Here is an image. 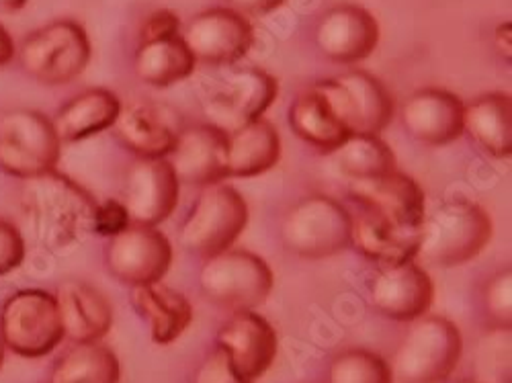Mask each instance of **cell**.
<instances>
[{
    "label": "cell",
    "mask_w": 512,
    "mask_h": 383,
    "mask_svg": "<svg viewBox=\"0 0 512 383\" xmlns=\"http://www.w3.org/2000/svg\"><path fill=\"white\" fill-rule=\"evenodd\" d=\"M218 347L250 381L261 379L275 363L279 343L267 318L254 310L236 312L218 332Z\"/></svg>",
    "instance_id": "d6986e66"
},
{
    "label": "cell",
    "mask_w": 512,
    "mask_h": 383,
    "mask_svg": "<svg viewBox=\"0 0 512 383\" xmlns=\"http://www.w3.org/2000/svg\"><path fill=\"white\" fill-rule=\"evenodd\" d=\"M179 183L209 187L228 179V134L203 123L179 132L168 154Z\"/></svg>",
    "instance_id": "2e32d148"
},
{
    "label": "cell",
    "mask_w": 512,
    "mask_h": 383,
    "mask_svg": "<svg viewBox=\"0 0 512 383\" xmlns=\"http://www.w3.org/2000/svg\"><path fill=\"white\" fill-rule=\"evenodd\" d=\"M91 62V39L76 21H54L29 33L19 48V64L41 84H68Z\"/></svg>",
    "instance_id": "5b68a950"
},
{
    "label": "cell",
    "mask_w": 512,
    "mask_h": 383,
    "mask_svg": "<svg viewBox=\"0 0 512 383\" xmlns=\"http://www.w3.org/2000/svg\"><path fill=\"white\" fill-rule=\"evenodd\" d=\"M246 224L248 205L242 193L230 185L216 183L205 187L197 197L183 222L179 242L187 252L209 259L232 248Z\"/></svg>",
    "instance_id": "ba28073f"
},
{
    "label": "cell",
    "mask_w": 512,
    "mask_h": 383,
    "mask_svg": "<svg viewBox=\"0 0 512 383\" xmlns=\"http://www.w3.org/2000/svg\"><path fill=\"white\" fill-rule=\"evenodd\" d=\"M328 383H394L388 361L365 349H351L334 357Z\"/></svg>",
    "instance_id": "d6a6232c"
},
{
    "label": "cell",
    "mask_w": 512,
    "mask_h": 383,
    "mask_svg": "<svg viewBox=\"0 0 512 383\" xmlns=\"http://www.w3.org/2000/svg\"><path fill=\"white\" fill-rule=\"evenodd\" d=\"M17 50H15V44H13V37L9 35V31L0 25V66L9 64L13 58H15Z\"/></svg>",
    "instance_id": "60d3db41"
},
{
    "label": "cell",
    "mask_w": 512,
    "mask_h": 383,
    "mask_svg": "<svg viewBox=\"0 0 512 383\" xmlns=\"http://www.w3.org/2000/svg\"><path fill=\"white\" fill-rule=\"evenodd\" d=\"M512 332L510 326L490 328L476 347V383H512Z\"/></svg>",
    "instance_id": "1f68e13d"
},
{
    "label": "cell",
    "mask_w": 512,
    "mask_h": 383,
    "mask_svg": "<svg viewBox=\"0 0 512 383\" xmlns=\"http://www.w3.org/2000/svg\"><path fill=\"white\" fill-rule=\"evenodd\" d=\"M181 183L166 158H140L130 166L123 183V205L132 224H162L179 203Z\"/></svg>",
    "instance_id": "5bb4252c"
},
{
    "label": "cell",
    "mask_w": 512,
    "mask_h": 383,
    "mask_svg": "<svg viewBox=\"0 0 512 383\" xmlns=\"http://www.w3.org/2000/svg\"><path fill=\"white\" fill-rule=\"evenodd\" d=\"M0 340L7 351L23 359L54 353L66 340L54 293L27 287L9 295L0 306Z\"/></svg>",
    "instance_id": "277c9868"
},
{
    "label": "cell",
    "mask_w": 512,
    "mask_h": 383,
    "mask_svg": "<svg viewBox=\"0 0 512 383\" xmlns=\"http://www.w3.org/2000/svg\"><path fill=\"white\" fill-rule=\"evenodd\" d=\"M27 5V0H0V9L5 11H19Z\"/></svg>",
    "instance_id": "b9f144b4"
},
{
    "label": "cell",
    "mask_w": 512,
    "mask_h": 383,
    "mask_svg": "<svg viewBox=\"0 0 512 383\" xmlns=\"http://www.w3.org/2000/svg\"><path fill=\"white\" fill-rule=\"evenodd\" d=\"M193 383H254L246 379L230 361L224 349L213 351L195 371Z\"/></svg>",
    "instance_id": "e575fe53"
},
{
    "label": "cell",
    "mask_w": 512,
    "mask_h": 383,
    "mask_svg": "<svg viewBox=\"0 0 512 383\" xmlns=\"http://www.w3.org/2000/svg\"><path fill=\"white\" fill-rule=\"evenodd\" d=\"M351 244L365 259L381 267H390L414 261L418 234H404L375 216L373 211L365 209L359 218H353Z\"/></svg>",
    "instance_id": "4316f807"
},
{
    "label": "cell",
    "mask_w": 512,
    "mask_h": 383,
    "mask_svg": "<svg viewBox=\"0 0 512 383\" xmlns=\"http://www.w3.org/2000/svg\"><path fill=\"white\" fill-rule=\"evenodd\" d=\"M62 142L52 119L33 109L0 115V170L19 181L50 173L60 160Z\"/></svg>",
    "instance_id": "9c48e42d"
},
{
    "label": "cell",
    "mask_w": 512,
    "mask_h": 383,
    "mask_svg": "<svg viewBox=\"0 0 512 383\" xmlns=\"http://www.w3.org/2000/svg\"><path fill=\"white\" fill-rule=\"evenodd\" d=\"M25 238L17 226L0 218V277L13 273L25 261Z\"/></svg>",
    "instance_id": "d590c367"
},
{
    "label": "cell",
    "mask_w": 512,
    "mask_h": 383,
    "mask_svg": "<svg viewBox=\"0 0 512 383\" xmlns=\"http://www.w3.org/2000/svg\"><path fill=\"white\" fill-rule=\"evenodd\" d=\"M111 130L121 146L140 158H166L179 136L164 113L146 103L121 105Z\"/></svg>",
    "instance_id": "603a6c76"
},
{
    "label": "cell",
    "mask_w": 512,
    "mask_h": 383,
    "mask_svg": "<svg viewBox=\"0 0 512 383\" xmlns=\"http://www.w3.org/2000/svg\"><path fill=\"white\" fill-rule=\"evenodd\" d=\"M463 132L494 158L512 152V99L508 93H488L463 105Z\"/></svg>",
    "instance_id": "d4e9b609"
},
{
    "label": "cell",
    "mask_w": 512,
    "mask_h": 383,
    "mask_svg": "<svg viewBox=\"0 0 512 383\" xmlns=\"http://www.w3.org/2000/svg\"><path fill=\"white\" fill-rule=\"evenodd\" d=\"M273 283V271L259 254L236 248L213 254L199 275L205 297L232 312L263 306L273 291Z\"/></svg>",
    "instance_id": "8992f818"
},
{
    "label": "cell",
    "mask_w": 512,
    "mask_h": 383,
    "mask_svg": "<svg viewBox=\"0 0 512 383\" xmlns=\"http://www.w3.org/2000/svg\"><path fill=\"white\" fill-rule=\"evenodd\" d=\"M289 123L293 132L306 144L324 154H332L351 136L328 101L314 87L293 101L289 109Z\"/></svg>",
    "instance_id": "83f0119b"
},
{
    "label": "cell",
    "mask_w": 512,
    "mask_h": 383,
    "mask_svg": "<svg viewBox=\"0 0 512 383\" xmlns=\"http://www.w3.org/2000/svg\"><path fill=\"white\" fill-rule=\"evenodd\" d=\"M64 338L72 343H99L113 326V308L107 297L93 285L68 279L56 293Z\"/></svg>",
    "instance_id": "44dd1931"
},
{
    "label": "cell",
    "mask_w": 512,
    "mask_h": 383,
    "mask_svg": "<svg viewBox=\"0 0 512 383\" xmlns=\"http://www.w3.org/2000/svg\"><path fill=\"white\" fill-rule=\"evenodd\" d=\"M349 189L365 209L373 211L396 230L404 234L420 232L426 216L424 193L412 177L400 173L398 168L383 177L351 181Z\"/></svg>",
    "instance_id": "9a60e30c"
},
{
    "label": "cell",
    "mask_w": 512,
    "mask_h": 383,
    "mask_svg": "<svg viewBox=\"0 0 512 383\" xmlns=\"http://www.w3.org/2000/svg\"><path fill=\"white\" fill-rule=\"evenodd\" d=\"M314 89L328 101L349 134L379 136L394 117V101L388 89L365 70L320 80Z\"/></svg>",
    "instance_id": "30bf717a"
},
{
    "label": "cell",
    "mask_w": 512,
    "mask_h": 383,
    "mask_svg": "<svg viewBox=\"0 0 512 383\" xmlns=\"http://www.w3.org/2000/svg\"><path fill=\"white\" fill-rule=\"evenodd\" d=\"M195 64L197 62L181 35L146 41V44H140L136 54V74L150 87H170V84L189 78Z\"/></svg>",
    "instance_id": "f1b7e54d"
},
{
    "label": "cell",
    "mask_w": 512,
    "mask_h": 383,
    "mask_svg": "<svg viewBox=\"0 0 512 383\" xmlns=\"http://www.w3.org/2000/svg\"><path fill=\"white\" fill-rule=\"evenodd\" d=\"M461 383H476V381H472V379H467V381H461Z\"/></svg>",
    "instance_id": "ee69618b"
},
{
    "label": "cell",
    "mask_w": 512,
    "mask_h": 383,
    "mask_svg": "<svg viewBox=\"0 0 512 383\" xmlns=\"http://www.w3.org/2000/svg\"><path fill=\"white\" fill-rule=\"evenodd\" d=\"M406 132L426 146H447L463 134V103L443 89H420L402 107Z\"/></svg>",
    "instance_id": "ffe728a7"
},
{
    "label": "cell",
    "mask_w": 512,
    "mask_h": 383,
    "mask_svg": "<svg viewBox=\"0 0 512 383\" xmlns=\"http://www.w3.org/2000/svg\"><path fill=\"white\" fill-rule=\"evenodd\" d=\"M5 353H7V349L3 345V340H0V367H3V363H5Z\"/></svg>",
    "instance_id": "7bdbcfd3"
},
{
    "label": "cell",
    "mask_w": 512,
    "mask_h": 383,
    "mask_svg": "<svg viewBox=\"0 0 512 383\" xmlns=\"http://www.w3.org/2000/svg\"><path fill=\"white\" fill-rule=\"evenodd\" d=\"M492 232V220L482 205L469 199L445 201L424 216L414 259L433 267L465 265L488 246Z\"/></svg>",
    "instance_id": "7a4b0ae2"
},
{
    "label": "cell",
    "mask_w": 512,
    "mask_h": 383,
    "mask_svg": "<svg viewBox=\"0 0 512 383\" xmlns=\"http://www.w3.org/2000/svg\"><path fill=\"white\" fill-rule=\"evenodd\" d=\"M181 31V19L177 13L160 9L154 11L152 15L146 17L140 29V44H146V41H156V39H168V37H177Z\"/></svg>",
    "instance_id": "74e56055"
},
{
    "label": "cell",
    "mask_w": 512,
    "mask_h": 383,
    "mask_svg": "<svg viewBox=\"0 0 512 383\" xmlns=\"http://www.w3.org/2000/svg\"><path fill=\"white\" fill-rule=\"evenodd\" d=\"M238 13H248L252 17H265L271 11L279 9L285 0H230Z\"/></svg>",
    "instance_id": "f35d334b"
},
{
    "label": "cell",
    "mask_w": 512,
    "mask_h": 383,
    "mask_svg": "<svg viewBox=\"0 0 512 383\" xmlns=\"http://www.w3.org/2000/svg\"><path fill=\"white\" fill-rule=\"evenodd\" d=\"M134 310L148 322L152 343L170 345L193 322V306L187 297L164 285L162 281L150 285H134L130 291Z\"/></svg>",
    "instance_id": "7402d4cb"
},
{
    "label": "cell",
    "mask_w": 512,
    "mask_h": 383,
    "mask_svg": "<svg viewBox=\"0 0 512 383\" xmlns=\"http://www.w3.org/2000/svg\"><path fill=\"white\" fill-rule=\"evenodd\" d=\"M19 207L33 238L48 250H64L93 232L95 199L56 168L21 181Z\"/></svg>",
    "instance_id": "6da1fadb"
},
{
    "label": "cell",
    "mask_w": 512,
    "mask_h": 383,
    "mask_svg": "<svg viewBox=\"0 0 512 383\" xmlns=\"http://www.w3.org/2000/svg\"><path fill=\"white\" fill-rule=\"evenodd\" d=\"M332 156L340 173L351 181L375 179L396 170L392 148L379 136L371 134H351Z\"/></svg>",
    "instance_id": "4dcf8cb0"
},
{
    "label": "cell",
    "mask_w": 512,
    "mask_h": 383,
    "mask_svg": "<svg viewBox=\"0 0 512 383\" xmlns=\"http://www.w3.org/2000/svg\"><path fill=\"white\" fill-rule=\"evenodd\" d=\"M117 355L101 343H76L52 367L50 383H119Z\"/></svg>",
    "instance_id": "f546056e"
},
{
    "label": "cell",
    "mask_w": 512,
    "mask_h": 383,
    "mask_svg": "<svg viewBox=\"0 0 512 383\" xmlns=\"http://www.w3.org/2000/svg\"><path fill=\"white\" fill-rule=\"evenodd\" d=\"M127 226H132V220L121 201L107 199L105 203H97L95 216H93V232L113 238L119 232H123Z\"/></svg>",
    "instance_id": "8d00e7d4"
},
{
    "label": "cell",
    "mask_w": 512,
    "mask_h": 383,
    "mask_svg": "<svg viewBox=\"0 0 512 383\" xmlns=\"http://www.w3.org/2000/svg\"><path fill=\"white\" fill-rule=\"evenodd\" d=\"M281 158L279 132L267 119H256L228 134V177L250 179L271 170Z\"/></svg>",
    "instance_id": "484cf974"
},
{
    "label": "cell",
    "mask_w": 512,
    "mask_h": 383,
    "mask_svg": "<svg viewBox=\"0 0 512 383\" xmlns=\"http://www.w3.org/2000/svg\"><path fill=\"white\" fill-rule=\"evenodd\" d=\"M279 93L277 80L259 68L232 72L207 99L209 123L232 134L240 127L261 119Z\"/></svg>",
    "instance_id": "7c38bea8"
},
{
    "label": "cell",
    "mask_w": 512,
    "mask_h": 383,
    "mask_svg": "<svg viewBox=\"0 0 512 383\" xmlns=\"http://www.w3.org/2000/svg\"><path fill=\"white\" fill-rule=\"evenodd\" d=\"M379 44V23L363 7L330 9L316 29L318 50L334 64H355L369 58Z\"/></svg>",
    "instance_id": "ac0fdd59"
},
{
    "label": "cell",
    "mask_w": 512,
    "mask_h": 383,
    "mask_svg": "<svg viewBox=\"0 0 512 383\" xmlns=\"http://www.w3.org/2000/svg\"><path fill=\"white\" fill-rule=\"evenodd\" d=\"M484 306L496 326L512 324V271L496 273L484 289Z\"/></svg>",
    "instance_id": "836d02e7"
},
{
    "label": "cell",
    "mask_w": 512,
    "mask_h": 383,
    "mask_svg": "<svg viewBox=\"0 0 512 383\" xmlns=\"http://www.w3.org/2000/svg\"><path fill=\"white\" fill-rule=\"evenodd\" d=\"M121 111V101L107 89H87L52 117L54 132L62 144H74L111 130Z\"/></svg>",
    "instance_id": "cb8c5ba5"
},
{
    "label": "cell",
    "mask_w": 512,
    "mask_h": 383,
    "mask_svg": "<svg viewBox=\"0 0 512 383\" xmlns=\"http://www.w3.org/2000/svg\"><path fill=\"white\" fill-rule=\"evenodd\" d=\"M105 261L109 273L125 285H150L164 279L173 265L170 240L152 226H127L109 238Z\"/></svg>",
    "instance_id": "8fae6325"
},
{
    "label": "cell",
    "mask_w": 512,
    "mask_h": 383,
    "mask_svg": "<svg viewBox=\"0 0 512 383\" xmlns=\"http://www.w3.org/2000/svg\"><path fill=\"white\" fill-rule=\"evenodd\" d=\"M463 353L459 328L441 316H422L412 322L390 365L398 383H445Z\"/></svg>",
    "instance_id": "3957f363"
},
{
    "label": "cell",
    "mask_w": 512,
    "mask_h": 383,
    "mask_svg": "<svg viewBox=\"0 0 512 383\" xmlns=\"http://www.w3.org/2000/svg\"><path fill=\"white\" fill-rule=\"evenodd\" d=\"M351 226V214L336 199L312 195L287 211L281 238L297 257L318 261L351 246Z\"/></svg>",
    "instance_id": "52a82bcc"
},
{
    "label": "cell",
    "mask_w": 512,
    "mask_h": 383,
    "mask_svg": "<svg viewBox=\"0 0 512 383\" xmlns=\"http://www.w3.org/2000/svg\"><path fill=\"white\" fill-rule=\"evenodd\" d=\"M435 285L414 261L381 267L371 283L373 308L398 322H414L433 306Z\"/></svg>",
    "instance_id": "e0dca14e"
},
{
    "label": "cell",
    "mask_w": 512,
    "mask_h": 383,
    "mask_svg": "<svg viewBox=\"0 0 512 383\" xmlns=\"http://www.w3.org/2000/svg\"><path fill=\"white\" fill-rule=\"evenodd\" d=\"M494 44L500 50V54L510 62L512 58V25L510 21L500 23L494 31Z\"/></svg>",
    "instance_id": "ab89813d"
},
{
    "label": "cell",
    "mask_w": 512,
    "mask_h": 383,
    "mask_svg": "<svg viewBox=\"0 0 512 383\" xmlns=\"http://www.w3.org/2000/svg\"><path fill=\"white\" fill-rule=\"evenodd\" d=\"M181 37L195 62L230 66L250 52L254 29L234 9H207L189 21Z\"/></svg>",
    "instance_id": "4fadbf2b"
}]
</instances>
